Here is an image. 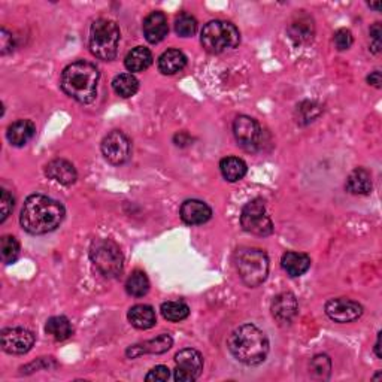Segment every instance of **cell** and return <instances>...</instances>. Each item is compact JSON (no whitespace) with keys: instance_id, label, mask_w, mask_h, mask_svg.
<instances>
[{"instance_id":"23","label":"cell","mask_w":382,"mask_h":382,"mask_svg":"<svg viewBox=\"0 0 382 382\" xmlns=\"http://www.w3.org/2000/svg\"><path fill=\"white\" fill-rule=\"evenodd\" d=\"M127 318L130 324L139 330H148L157 324L156 310L149 305H135L133 308H130Z\"/></svg>"},{"instance_id":"18","label":"cell","mask_w":382,"mask_h":382,"mask_svg":"<svg viewBox=\"0 0 382 382\" xmlns=\"http://www.w3.org/2000/svg\"><path fill=\"white\" fill-rule=\"evenodd\" d=\"M172 345H174V339L170 338V335L163 333L157 336L156 339H151V340L142 342V344L130 347L126 354L132 358L142 354H163L172 348Z\"/></svg>"},{"instance_id":"14","label":"cell","mask_w":382,"mask_h":382,"mask_svg":"<svg viewBox=\"0 0 382 382\" xmlns=\"http://www.w3.org/2000/svg\"><path fill=\"white\" fill-rule=\"evenodd\" d=\"M270 309H272V315L279 326H290L299 313L297 299L293 293L285 291V293H281L274 299Z\"/></svg>"},{"instance_id":"1","label":"cell","mask_w":382,"mask_h":382,"mask_svg":"<svg viewBox=\"0 0 382 382\" xmlns=\"http://www.w3.org/2000/svg\"><path fill=\"white\" fill-rule=\"evenodd\" d=\"M63 219V205L45 194L28 196L19 214V224L30 235H47L54 232Z\"/></svg>"},{"instance_id":"5","label":"cell","mask_w":382,"mask_h":382,"mask_svg":"<svg viewBox=\"0 0 382 382\" xmlns=\"http://www.w3.org/2000/svg\"><path fill=\"white\" fill-rule=\"evenodd\" d=\"M119 27L113 19L99 18L90 27L88 47L92 54L103 62H110L118 54Z\"/></svg>"},{"instance_id":"29","label":"cell","mask_w":382,"mask_h":382,"mask_svg":"<svg viewBox=\"0 0 382 382\" xmlns=\"http://www.w3.org/2000/svg\"><path fill=\"white\" fill-rule=\"evenodd\" d=\"M162 310V315L165 319L172 321V323H179V321L185 319L190 315V308L184 301H176V300H169L162 304L160 306Z\"/></svg>"},{"instance_id":"2","label":"cell","mask_w":382,"mask_h":382,"mask_svg":"<svg viewBox=\"0 0 382 382\" xmlns=\"http://www.w3.org/2000/svg\"><path fill=\"white\" fill-rule=\"evenodd\" d=\"M99 78V69L93 63L78 60L65 67L60 85L69 97L83 105H88L97 96Z\"/></svg>"},{"instance_id":"37","label":"cell","mask_w":382,"mask_h":382,"mask_svg":"<svg viewBox=\"0 0 382 382\" xmlns=\"http://www.w3.org/2000/svg\"><path fill=\"white\" fill-rule=\"evenodd\" d=\"M381 35H382L381 23H375L370 27V39H372V42H374L372 44V49H374V53L381 51Z\"/></svg>"},{"instance_id":"11","label":"cell","mask_w":382,"mask_h":382,"mask_svg":"<svg viewBox=\"0 0 382 382\" xmlns=\"http://www.w3.org/2000/svg\"><path fill=\"white\" fill-rule=\"evenodd\" d=\"M233 135L240 148L248 151V153H254L261 147L263 130L254 118L239 115L233 123Z\"/></svg>"},{"instance_id":"10","label":"cell","mask_w":382,"mask_h":382,"mask_svg":"<svg viewBox=\"0 0 382 382\" xmlns=\"http://www.w3.org/2000/svg\"><path fill=\"white\" fill-rule=\"evenodd\" d=\"M100 149H102V154L108 163L114 166H122L130 158V154H132V142H130V139L123 132L113 130V132L103 138Z\"/></svg>"},{"instance_id":"13","label":"cell","mask_w":382,"mask_h":382,"mask_svg":"<svg viewBox=\"0 0 382 382\" xmlns=\"http://www.w3.org/2000/svg\"><path fill=\"white\" fill-rule=\"evenodd\" d=\"M326 314L335 323H353V321L363 315V306L345 297L331 299L326 304Z\"/></svg>"},{"instance_id":"30","label":"cell","mask_w":382,"mask_h":382,"mask_svg":"<svg viewBox=\"0 0 382 382\" xmlns=\"http://www.w3.org/2000/svg\"><path fill=\"white\" fill-rule=\"evenodd\" d=\"M126 291L133 297H144L149 291V279L142 270H135V272L127 278Z\"/></svg>"},{"instance_id":"17","label":"cell","mask_w":382,"mask_h":382,"mask_svg":"<svg viewBox=\"0 0 382 382\" xmlns=\"http://www.w3.org/2000/svg\"><path fill=\"white\" fill-rule=\"evenodd\" d=\"M45 174L48 178L53 181L63 184V185H72L78 179V174L75 166L63 158H56L53 162H49L45 166Z\"/></svg>"},{"instance_id":"12","label":"cell","mask_w":382,"mask_h":382,"mask_svg":"<svg viewBox=\"0 0 382 382\" xmlns=\"http://www.w3.org/2000/svg\"><path fill=\"white\" fill-rule=\"evenodd\" d=\"M0 342H2V348L5 353L22 356L28 353L35 345V335L23 327H9L2 330Z\"/></svg>"},{"instance_id":"3","label":"cell","mask_w":382,"mask_h":382,"mask_svg":"<svg viewBox=\"0 0 382 382\" xmlns=\"http://www.w3.org/2000/svg\"><path fill=\"white\" fill-rule=\"evenodd\" d=\"M232 356L247 366L263 363L269 353V340L266 335L254 324L239 326L227 340Z\"/></svg>"},{"instance_id":"27","label":"cell","mask_w":382,"mask_h":382,"mask_svg":"<svg viewBox=\"0 0 382 382\" xmlns=\"http://www.w3.org/2000/svg\"><path fill=\"white\" fill-rule=\"evenodd\" d=\"M113 90L119 97L128 99L138 93L139 81L133 74H119L113 79Z\"/></svg>"},{"instance_id":"19","label":"cell","mask_w":382,"mask_h":382,"mask_svg":"<svg viewBox=\"0 0 382 382\" xmlns=\"http://www.w3.org/2000/svg\"><path fill=\"white\" fill-rule=\"evenodd\" d=\"M36 133V126L30 119H18L8 127L6 138L9 144L14 147H24L33 139Z\"/></svg>"},{"instance_id":"35","label":"cell","mask_w":382,"mask_h":382,"mask_svg":"<svg viewBox=\"0 0 382 382\" xmlns=\"http://www.w3.org/2000/svg\"><path fill=\"white\" fill-rule=\"evenodd\" d=\"M14 197L13 194H9L8 190H2L0 193V223H5V219L9 217V214L13 213L14 209Z\"/></svg>"},{"instance_id":"15","label":"cell","mask_w":382,"mask_h":382,"mask_svg":"<svg viewBox=\"0 0 382 382\" xmlns=\"http://www.w3.org/2000/svg\"><path fill=\"white\" fill-rule=\"evenodd\" d=\"M181 219L188 226H200L205 224L206 221L213 217V209H210L205 202L197 199L185 200L179 209Z\"/></svg>"},{"instance_id":"34","label":"cell","mask_w":382,"mask_h":382,"mask_svg":"<svg viewBox=\"0 0 382 382\" xmlns=\"http://www.w3.org/2000/svg\"><path fill=\"white\" fill-rule=\"evenodd\" d=\"M333 42L339 51H347V49H349L351 45L354 44L353 33H351L348 28H339L336 30V33L333 36Z\"/></svg>"},{"instance_id":"20","label":"cell","mask_w":382,"mask_h":382,"mask_svg":"<svg viewBox=\"0 0 382 382\" xmlns=\"http://www.w3.org/2000/svg\"><path fill=\"white\" fill-rule=\"evenodd\" d=\"M281 266L287 272V275L297 278L305 275L310 267V257L304 253H296V251H288L281 258Z\"/></svg>"},{"instance_id":"40","label":"cell","mask_w":382,"mask_h":382,"mask_svg":"<svg viewBox=\"0 0 382 382\" xmlns=\"http://www.w3.org/2000/svg\"><path fill=\"white\" fill-rule=\"evenodd\" d=\"M375 353H376L378 358H382V353H381V333H378V339H376V344H375Z\"/></svg>"},{"instance_id":"7","label":"cell","mask_w":382,"mask_h":382,"mask_svg":"<svg viewBox=\"0 0 382 382\" xmlns=\"http://www.w3.org/2000/svg\"><path fill=\"white\" fill-rule=\"evenodd\" d=\"M90 258L105 278H117L123 272L124 256L110 239H96L90 247Z\"/></svg>"},{"instance_id":"39","label":"cell","mask_w":382,"mask_h":382,"mask_svg":"<svg viewBox=\"0 0 382 382\" xmlns=\"http://www.w3.org/2000/svg\"><path fill=\"white\" fill-rule=\"evenodd\" d=\"M367 83H369L370 85L376 87V88H381L382 78H381V72H379V70H375V72H372V74L367 76Z\"/></svg>"},{"instance_id":"8","label":"cell","mask_w":382,"mask_h":382,"mask_svg":"<svg viewBox=\"0 0 382 382\" xmlns=\"http://www.w3.org/2000/svg\"><path fill=\"white\" fill-rule=\"evenodd\" d=\"M240 226L245 232L257 236L272 235L274 224L266 213L263 199H254L244 206L242 214H240Z\"/></svg>"},{"instance_id":"16","label":"cell","mask_w":382,"mask_h":382,"mask_svg":"<svg viewBox=\"0 0 382 382\" xmlns=\"http://www.w3.org/2000/svg\"><path fill=\"white\" fill-rule=\"evenodd\" d=\"M167 33H169L167 18L163 13H160V11L151 13L144 19V35L149 44L162 42L163 39L167 36Z\"/></svg>"},{"instance_id":"31","label":"cell","mask_w":382,"mask_h":382,"mask_svg":"<svg viewBox=\"0 0 382 382\" xmlns=\"http://www.w3.org/2000/svg\"><path fill=\"white\" fill-rule=\"evenodd\" d=\"M19 256V244L14 236L5 235L0 239V257L5 265H11Z\"/></svg>"},{"instance_id":"9","label":"cell","mask_w":382,"mask_h":382,"mask_svg":"<svg viewBox=\"0 0 382 382\" xmlns=\"http://www.w3.org/2000/svg\"><path fill=\"white\" fill-rule=\"evenodd\" d=\"M175 365L174 378L176 382H193L202 375L204 357L197 349L185 348L175 356Z\"/></svg>"},{"instance_id":"32","label":"cell","mask_w":382,"mask_h":382,"mask_svg":"<svg viewBox=\"0 0 382 382\" xmlns=\"http://www.w3.org/2000/svg\"><path fill=\"white\" fill-rule=\"evenodd\" d=\"M175 32L181 38H191L197 32V19L187 13L179 14L175 19Z\"/></svg>"},{"instance_id":"41","label":"cell","mask_w":382,"mask_h":382,"mask_svg":"<svg viewBox=\"0 0 382 382\" xmlns=\"http://www.w3.org/2000/svg\"><path fill=\"white\" fill-rule=\"evenodd\" d=\"M370 8H375V9H379L381 8V3H369Z\"/></svg>"},{"instance_id":"26","label":"cell","mask_w":382,"mask_h":382,"mask_svg":"<svg viewBox=\"0 0 382 382\" xmlns=\"http://www.w3.org/2000/svg\"><path fill=\"white\" fill-rule=\"evenodd\" d=\"M45 331L47 335L51 336L54 340L63 342L74 335V327L66 317L58 315V317H51L47 321Z\"/></svg>"},{"instance_id":"38","label":"cell","mask_w":382,"mask_h":382,"mask_svg":"<svg viewBox=\"0 0 382 382\" xmlns=\"http://www.w3.org/2000/svg\"><path fill=\"white\" fill-rule=\"evenodd\" d=\"M0 41H2V54L3 56L13 51V49H14L13 35L9 33L5 27H2V30H0Z\"/></svg>"},{"instance_id":"6","label":"cell","mask_w":382,"mask_h":382,"mask_svg":"<svg viewBox=\"0 0 382 382\" xmlns=\"http://www.w3.org/2000/svg\"><path fill=\"white\" fill-rule=\"evenodd\" d=\"M200 42L208 53L221 54L239 45L240 33L235 24L223 19H214L205 24L200 35Z\"/></svg>"},{"instance_id":"24","label":"cell","mask_w":382,"mask_h":382,"mask_svg":"<svg viewBox=\"0 0 382 382\" xmlns=\"http://www.w3.org/2000/svg\"><path fill=\"white\" fill-rule=\"evenodd\" d=\"M153 54L145 47H136L124 58V65L128 72H144L153 65Z\"/></svg>"},{"instance_id":"22","label":"cell","mask_w":382,"mask_h":382,"mask_svg":"<svg viewBox=\"0 0 382 382\" xmlns=\"http://www.w3.org/2000/svg\"><path fill=\"white\" fill-rule=\"evenodd\" d=\"M372 176L370 172L363 167H357L351 172L347 178L345 188L348 193L357 194V196H366L370 194L372 191Z\"/></svg>"},{"instance_id":"25","label":"cell","mask_w":382,"mask_h":382,"mask_svg":"<svg viewBox=\"0 0 382 382\" xmlns=\"http://www.w3.org/2000/svg\"><path fill=\"white\" fill-rule=\"evenodd\" d=\"M219 170L229 183H238L247 175V163L239 157H226L219 162Z\"/></svg>"},{"instance_id":"28","label":"cell","mask_w":382,"mask_h":382,"mask_svg":"<svg viewBox=\"0 0 382 382\" xmlns=\"http://www.w3.org/2000/svg\"><path fill=\"white\" fill-rule=\"evenodd\" d=\"M291 39H294L297 44L308 42L314 38V24L309 17H299L297 22L290 26Z\"/></svg>"},{"instance_id":"33","label":"cell","mask_w":382,"mask_h":382,"mask_svg":"<svg viewBox=\"0 0 382 382\" xmlns=\"http://www.w3.org/2000/svg\"><path fill=\"white\" fill-rule=\"evenodd\" d=\"M310 374H313L314 378L318 379H329L330 376V370H331V361L327 356L319 354L315 356L313 360H310Z\"/></svg>"},{"instance_id":"4","label":"cell","mask_w":382,"mask_h":382,"mask_svg":"<svg viewBox=\"0 0 382 382\" xmlns=\"http://www.w3.org/2000/svg\"><path fill=\"white\" fill-rule=\"evenodd\" d=\"M235 266L242 283L256 288L266 281L269 275V257L263 249L242 247L235 253Z\"/></svg>"},{"instance_id":"36","label":"cell","mask_w":382,"mask_h":382,"mask_svg":"<svg viewBox=\"0 0 382 382\" xmlns=\"http://www.w3.org/2000/svg\"><path fill=\"white\" fill-rule=\"evenodd\" d=\"M170 378V370L166 366H156L149 370L145 381H167Z\"/></svg>"},{"instance_id":"21","label":"cell","mask_w":382,"mask_h":382,"mask_svg":"<svg viewBox=\"0 0 382 382\" xmlns=\"http://www.w3.org/2000/svg\"><path fill=\"white\" fill-rule=\"evenodd\" d=\"M158 70L163 75H175L187 66V57L176 48H170L158 57Z\"/></svg>"}]
</instances>
